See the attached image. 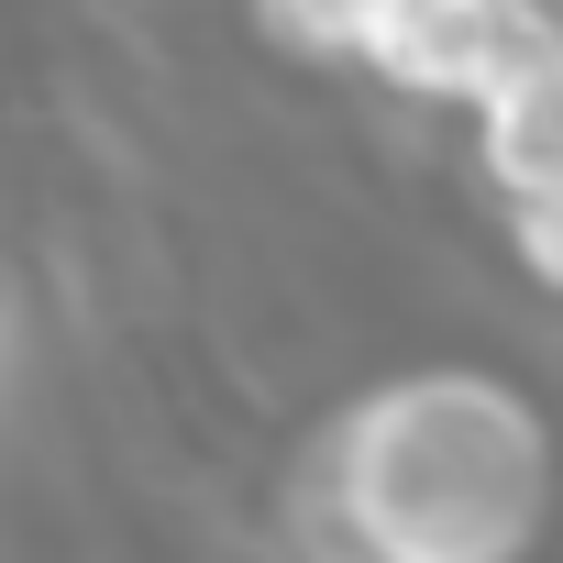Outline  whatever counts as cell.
I'll return each mask as SVG.
<instances>
[{
  "label": "cell",
  "mask_w": 563,
  "mask_h": 563,
  "mask_svg": "<svg viewBox=\"0 0 563 563\" xmlns=\"http://www.w3.org/2000/svg\"><path fill=\"white\" fill-rule=\"evenodd\" d=\"M332 508L365 563H519L552 508V453L508 387L409 376L343 420Z\"/></svg>",
  "instance_id": "6da1fadb"
},
{
  "label": "cell",
  "mask_w": 563,
  "mask_h": 563,
  "mask_svg": "<svg viewBox=\"0 0 563 563\" xmlns=\"http://www.w3.org/2000/svg\"><path fill=\"white\" fill-rule=\"evenodd\" d=\"M354 56L420 100H486L508 67L552 56L541 23H519V0H376Z\"/></svg>",
  "instance_id": "7a4b0ae2"
},
{
  "label": "cell",
  "mask_w": 563,
  "mask_h": 563,
  "mask_svg": "<svg viewBox=\"0 0 563 563\" xmlns=\"http://www.w3.org/2000/svg\"><path fill=\"white\" fill-rule=\"evenodd\" d=\"M475 155H486V177L508 199L563 188V56H530V67H508L486 89V144Z\"/></svg>",
  "instance_id": "3957f363"
},
{
  "label": "cell",
  "mask_w": 563,
  "mask_h": 563,
  "mask_svg": "<svg viewBox=\"0 0 563 563\" xmlns=\"http://www.w3.org/2000/svg\"><path fill=\"white\" fill-rule=\"evenodd\" d=\"M508 243H519V265L541 276V288H563V188L508 199Z\"/></svg>",
  "instance_id": "277c9868"
}]
</instances>
